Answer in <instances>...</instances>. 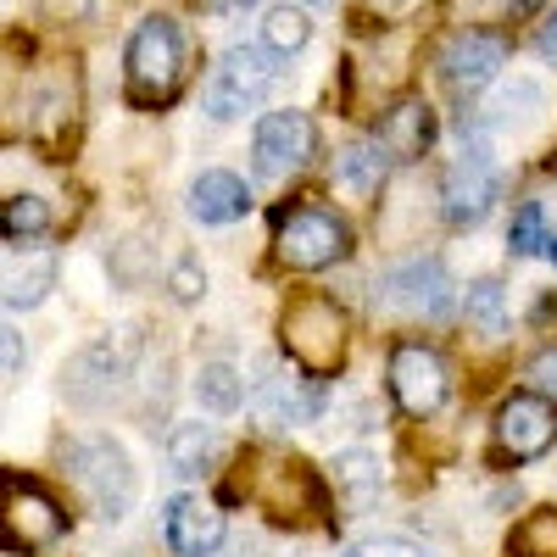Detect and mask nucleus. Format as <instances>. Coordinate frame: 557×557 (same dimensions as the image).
Here are the masks:
<instances>
[{"label":"nucleus","instance_id":"nucleus-8","mask_svg":"<svg viewBox=\"0 0 557 557\" xmlns=\"http://www.w3.org/2000/svg\"><path fill=\"white\" fill-rule=\"evenodd\" d=\"M134 362H139V335L134 330H112L101 335L96 346H84L67 368V396L78 407H101L128 374H134Z\"/></svg>","mask_w":557,"mask_h":557},{"label":"nucleus","instance_id":"nucleus-6","mask_svg":"<svg viewBox=\"0 0 557 557\" xmlns=\"http://www.w3.org/2000/svg\"><path fill=\"white\" fill-rule=\"evenodd\" d=\"M251 401H257V412L268 418V424H312V418L323 412V385L301 362L268 357V362H257Z\"/></svg>","mask_w":557,"mask_h":557},{"label":"nucleus","instance_id":"nucleus-15","mask_svg":"<svg viewBox=\"0 0 557 557\" xmlns=\"http://www.w3.org/2000/svg\"><path fill=\"white\" fill-rule=\"evenodd\" d=\"M268 485H251V496L268 507L273 519H301V513H323V485L312 480V469L301 457H268Z\"/></svg>","mask_w":557,"mask_h":557},{"label":"nucleus","instance_id":"nucleus-1","mask_svg":"<svg viewBox=\"0 0 557 557\" xmlns=\"http://www.w3.org/2000/svg\"><path fill=\"white\" fill-rule=\"evenodd\" d=\"M62 469L78 491V502L96 513L101 524H117L128 507H134V469H128V451L112 435H73L62 446Z\"/></svg>","mask_w":557,"mask_h":557},{"label":"nucleus","instance_id":"nucleus-26","mask_svg":"<svg viewBox=\"0 0 557 557\" xmlns=\"http://www.w3.org/2000/svg\"><path fill=\"white\" fill-rule=\"evenodd\" d=\"M0 228H7V246L39 240L45 228H51V207H45L39 196H12V201H7V218H0Z\"/></svg>","mask_w":557,"mask_h":557},{"label":"nucleus","instance_id":"nucleus-13","mask_svg":"<svg viewBox=\"0 0 557 557\" xmlns=\"http://www.w3.org/2000/svg\"><path fill=\"white\" fill-rule=\"evenodd\" d=\"M318 146V134H312V117L307 112H268L251 134V157H257V173L268 178H285L296 168H307Z\"/></svg>","mask_w":557,"mask_h":557},{"label":"nucleus","instance_id":"nucleus-24","mask_svg":"<svg viewBox=\"0 0 557 557\" xmlns=\"http://www.w3.org/2000/svg\"><path fill=\"white\" fill-rule=\"evenodd\" d=\"M462 312H469V323L480 335H502L507 330V296L496 278H480V285H469V296H462Z\"/></svg>","mask_w":557,"mask_h":557},{"label":"nucleus","instance_id":"nucleus-2","mask_svg":"<svg viewBox=\"0 0 557 557\" xmlns=\"http://www.w3.org/2000/svg\"><path fill=\"white\" fill-rule=\"evenodd\" d=\"M123 73H128V101L134 107H168L184 89V34L173 17H146L128 34L123 51Z\"/></svg>","mask_w":557,"mask_h":557},{"label":"nucleus","instance_id":"nucleus-30","mask_svg":"<svg viewBox=\"0 0 557 557\" xmlns=\"http://www.w3.org/2000/svg\"><path fill=\"white\" fill-rule=\"evenodd\" d=\"M168 285H173V296H178V301H196V296L207 290V273H201V268H196L190 257H184V262H173Z\"/></svg>","mask_w":557,"mask_h":557},{"label":"nucleus","instance_id":"nucleus-31","mask_svg":"<svg viewBox=\"0 0 557 557\" xmlns=\"http://www.w3.org/2000/svg\"><path fill=\"white\" fill-rule=\"evenodd\" d=\"M530 380H535L546 396H557V351H541V357L530 362Z\"/></svg>","mask_w":557,"mask_h":557},{"label":"nucleus","instance_id":"nucleus-29","mask_svg":"<svg viewBox=\"0 0 557 557\" xmlns=\"http://www.w3.org/2000/svg\"><path fill=\"white\" fill-rule=\"evenodd\" d=\"M346 557H430L418 541H401V535H380V541H357Z\"/></svg>","mask_w":557,"mask_h":557},{"label":"nucleus","instance_id":"nucleus-17","mask_svg":"<svg viewBox=\"0 0 557 557\" xmlns=\"http://www.w3.org/2000/svg\"><path fill=\"white\" fill-rule=\"evenodd\" d=\"M251 212V190L240 173H223V168H207L196 184H190V218L196 223H235Z\"/></svg>","mask_w":557,"mask_h":557},{"label":"nucleus","instance_id":"nucleus-28","mask_svg":"<svg viewBox=\"0 0 557 557\" xmlns=\"http://www.w3.org/2000/svg\"><path fill=\"white\" fill-rule=\"evenodd\" d=\"M507 246H513V257H535L541 246H552V240H546L541 201H524V207L513 212V228H507Z\"/></svg>","mask_w":557,"mask_h":557},{"label":"nucleus","instance_id":"nucleus-7","mask_svg":"<svg viewBox=\"0 0 557 557\" xmlns=\"http://www.w3.org/2000/svg\"><path fill=\"white\" fill-rule=\"evenodd\" d=\"M346 246H351L346 223H341L335 212H323V207H296V212H285V218H278V235H273L278 262H285V268H301V273L341 262Z\"/></svg>","mask_w":557,"mask_h":557},{"label":"nucleus","instance_id":"nucleus-21","mask_svg":"<svg viewBox=\"0 0 557 557\" xmlns=\"http://www.w3.org/2000/svg\"><path fill=\"white\" fill-rule=\"evenodd\" d=\"M330 485L341 491L346 507H368V502L380 496V485H385L380 457H374V451H341V457L330 462Z\"/></svg>","mask_w":557,"mask_h":557},{"label":"nucleus","instance_id":"nucleus-14","mask_svg":"<svg viewBox=\"0 0 557 557\" xmlns=\"http://www.w3.org/2000/svg\"><path fill=\"white\" fill-rule=\"evenodd\" d=\"M502 67H507V39L491 34V28L457 34V39L446 45V57H441V78H446V89H457V96H474V89H485Z\"/></svg>","mask_w":557,"mask_h":557},{"label":"nucleus","instance_id":"nucleus-34","mask_svg":"<svg viewBox=\"0 0 557 557\" xmlns=\"http://www.w3.org/2000/svg\"><path fill=\"white\" fill-rule=\"evenodd\" d=\"M212 12H246V7H257V0H207Z\"/></svg>","mask_w":557,"mask_h":557},{"label":"nucleus","instance_id":"nucleus-3","mask_svg":"<svg viewBox=\"0 0 557 557\" xmlns=\"http://www.w3.org/2000/svg\"><path fill=\"white\" fill-rule=\"evenodd\" d=\"M502 196V162H496V146H491V134L485 123H469L462 117V151L457 162L446 168V184H441V201H446V223L457 228H469L480 223Z\"/></svg>","mask_w":557,"mask_h":557},{"label":"nucleus","instance_id":"nucleus-11","mask_svg":"<svg viewBox=\"0 0 557 557\" xmlns=\"http://www.w3.org/2000/svg\"><path fill=\"white\" fill-rule=\"evenodd\" d=\"M451 380H446V362L430 346H396L391 351V396L407 418H430L441 412Z\"/></svg>","mask_w":557,"mask_h":557},{"label":"nucleus","instance_id":"nucleus-25","mask_svg":"<svg viewBox=\"0 0 557 557\" xmlns=\"http://www.w3.org/2000/svg\"><path fill=\"white\" fill-rule=\"evenodd\" d=\"M307 39H312V23H307V12H301V7H273V12L262 17V45H273L278 57L301 51Z\"/></svg>","mask_w":557,"mask_h":557},{"label":"nucleus","instance_id":"nucleus-23","mask_svg":"<svg viewBox=\"0 0 557 557\" xmlns=\"http://www.w3.org/2000/svg\"><path fill=\"white\" fill-rule=\"evenodd\" d=\"M507 557H557V507H535L507 535Z\"/></svg>","mask_w":557,"mask_h":557},{"label":"nucleus","instance_id":"nucleus-18","mask_svg":"<svg viewBox=\"0 0 557 557\" xmlns=\"http://www.w3.org/2000/svg\"><path fill=\"white\" fill-rule=\"evenodd\" d=\"M430 139H435V117H430L424 101H401V107H391L385 123H380V146H385L396 162H418V157L430 151Z\"/></svg>","mask_w":557,"mask_h":557},{"label":"nucleus","instance_id":"nucleus-16","mask_svg":"<svg viewBox=\"0 0 557 557\" xmlns=\"http://www.w3.org/2000/svg\"><path fill=\"white\" fill-rule=\"evenodd\" d=\"M162 530H168V546L178 557H212L223 546V530L228 524H223V513H218L207 496H173Z\"/></svg>","mask_w":557,"mask_h":557},{"label":"nucleus","instance_id":"nucleus-27","mask_svg":"<svg viewBox=\"0 0 557 557\" xmlns=\"http://www.w3.org/2000/svg\"><path fill=\"white\" fill-rule=\"evenodd\" d=\"M385 146L374 139V146H351L346 157H341V184H351V190H380V178H385Z\"/></svg>","mask_w":557,"mask_h":557},{"label":"nucleus","instance_id":"nucleus-35","mask_svg":"<svg viewBox=\"0 0 557 557\" xmlns=\"http://www.w3.org/2000/svg\"><path fill=\"white\" fill-rule=\"evenodd\" d=\"M307 7H335V0H307Z\"/></svg>","mask_w":557,"mask_h":557},{"label":"nucleus","instance_id":"nucleus-10","mask_svg":"<svg viewBox=\"0 0 557 557\" xmlns=\"http://www.w3.org/2000/svg\"><path fill=\"white\" fill-rule=\"evenodd\" d=\"M380 307L407 312V318H446L451 312V278H446V268L435 257L396 262L380 278Z\"/></svg>","mask_w":557,"mask_h":557},{"label":"nucleus","instance_id":"nucleus-9","mask_svg":"<svg viewBox=\"0 0 557 557\" xmlns=\"http://www.w3.org/2000/svg\"><path fill=\"white\" fill-rule=\"evenodd\" d=\"M496 446H502V457H513V462L546 457L557 446V396H546V391L507 396L502 412H496Z\"/></svg>","mask_w":557,"mask_h":557},{"label":"nucleus","instance_id":"nucleus-20","mask_svg":"<svg viewBox=\"0 0 557 557\" xmlns=\"http://www.w3.org/2000/svg\"><path fill=\"white\" fill-rule=\"evenodd\" d=\"M51 285H57V257H51V251H28L23 262H17V257L7 262V307H12V312L39 307Z\"/></svg>","mask_w":557,"mask_h":557},{"label":"nucleus","instance_id":"nucleus-32","mask_svg":"<svg viewBox=\"0 0 557 557\" xmlns=\"http://www.w3.org/2000/svg\"><path fill=\"white\" fill-rule=\"evenodd\" d=\"M0 346H7V380H17V374H23V362H28L23 335H17V330H0Z\"/></svg>","mask_w":557,"mask_h":557},{"label":"nucleus","instance_id":"nucleus-36","mask_svg":"<svg viewBox=\"0 0 557 557\" xmlns=\"http://www.w3.org/2000/svg\"><path fill=\"white\" fill-rule=\"evenodd\" d=\"M552 262H557V240H552Z\"/></svg>","mask_w":557,"mask_h":557},{"label":"nucleus","instance_id":"nucleus-33","mask_svg":"<svg viewBox=\"0 0 557 557\" xmlns=\"http://www.w3.org/2000/svg\"><path fill=\"white\" fill-rule=\"evenodd\" d=\"M535 51H541V57H546V62L557 67V12H552V17L541 23V39H535Z\"/></svg>","mask_w":557,"mask_h":557},{"label":"nucleus","instance_id":"nucleus-4","mask_svg":"<svg viewBox=\"0 0 557 557\" xmlns=\"http://www.w3.org/2000/svg\"><path fill=\"white\" fill-rule=\"evenodd\" d=\"M278 346H285L290 362H301L307 374L330 380L341 357H346V318L330 296H296L278 318Z\"/></svg>","mask_w":557,"mask_h":557},{"label":"nucleus","instance_id":"nucleus-19","mask_svg":"<svg viewBox=\"0 0 557 557\" xmlns=\"http://www.w3.org/2000/svg\"><path fill=\"white\" fill-rule=\"evenodd\" d=\"M218 451H223V441H218L212 424H173V435H168V462H173V474H178V480H201V474H212Z\"/></svg>","mask_w":557,"mask_h":557},{"label":"nucleus","instance_id":"nucleus-5","mask_svg":"<svg viewBox=\"0 0 557 557\" xmlns=\"http://www.w3.org/2000/svg\"><path fill=\"white\" fill-rule=\"evenodd\" d=\"M273 84H278V51L273 45H228L223 62L207 78V117L228 123V117L257 112Z\"/></svg>","mask_w":557,"mask_h":557},{"label":"nucleus","instance_id":"nucleus-12","mask_svg":"<svg viewBox=\"0 0 557 557\" xmlns=\"http://www.w3.org/2000/svg\"><path fill=\"white\" fill-rule=\"evenodd\" d=\"M67 530V513L57 496H45L34 480H7V546L12 552H39Z\"/></svg>","mask_w":557,"mask_h":557},{"label":"nucleus","instance_id":"nucleus-22","mask_svg":"<svg viewBox=\"0 0 557 557\" xmlns=\"http://www.w3.org/2000/svg\"><path fill=\"white\" fill-rule=\"evenodd\" d=\"M246 396H251V385L240 380L235 362H201V368H196V401H201L207 412H235Z\"/></svg>","mask_w":557,"mask_h":557}]
</instances>
